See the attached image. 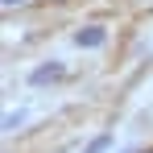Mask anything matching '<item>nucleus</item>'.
I'll list each match as a JSON object with an SVG mask.
<instances>
[{
	"label": "nucleus",
	"mask_w": 153,
	"mask_h": 153,
	"mask_svg": "<svg viewBox=\"0 0 153 153\" xmlns=\"http://www.w3.org/2000/svg\"><path fill=\"white\" fill-rule=\"evenodd\" d=\"M103 149H108V137H95V141H91V149H87V153H103Z\"/></svg>",
	"instance_id": "nucleus-4"
},
{
	"label": "nucleus",
	"mask_w": 153,
	"mask_h": 153,
	"mask_svg": "<svg viewBox=\"0 0 153 153\" xmlns=\"http://www.w3.org/2000/svg\"><path fill=\"white\" fill-rule=\"evenodd\" d=\"M4 4H8V8H13V4H25V0H4Z\"/></svg>",
	"instance_id": "nucleus-5"
},
{
	"label": "nucleus",
	"mask_w": 153,
	"mask_h": 153,
	"mask_svg": "<svg viewBox=\"0 0 153 153\" xmlns=\"http://www.w3.org/2000/svg\"><path fill=\"white\" fill-rule=\"evenodd\" d=\"M58 75H62V66L50 62V66H37V71L29 75V83H50V79H58Z\"/></svg>",
	"instance_id": "nucleus-2"
},
{
	"label": "nucleus",
	"mask_w": 153,
	"mask_h": 153,
	"mask_svg": "<svg viewBox=\"0 0 153 153\" xmlns=\"http://www.w3.org/2000/svg\"><path fill=\"white\" fill-rule=\"evenodd\" d=\"M21 124V112H8V116H4V128H8V132H13V128Z\"/></svg>",
	"instance_id": "nucleus-3"
},
{
	"label": "nucleus",
	"mask_w": 153,
	"mask_h": 153,
	"mask_svg": "<svg viewBox=\"0 0 153 153\" xmlns=\"http://www.w3.org/2000/svg\"><path fill=\"white\" fill-rule=\"evenodd\" d=\"M103 37H108V33H103V29H95V25H91V29H79V33H75V42H79V46H103Z\"/></svg>",
	"instance_id": "nucleus-1"
}]
</instances>
